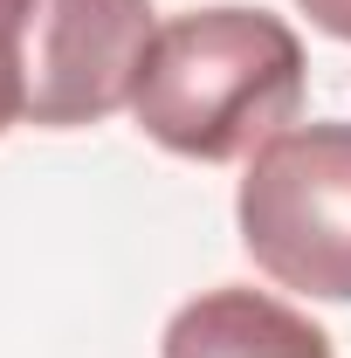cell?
Wrapping results in <instances>:
<instances>
[{"instance_id":"6da1fadb","label":"cell","mask_w":351,"mask_h":358,"mask_svg":"<svg viewBox=\"0 0 351 358\" xmlns=\"http://www.w3.org/2000/svg\"><path fill=\"white\" fill-rule=\"evenodd\" d=\"M303 42L268 7H193L159 21L131 90V117L179 159L227 166L289 131L303 103Z\"/></svg>"},{"instance_id":"7a4b0ae2","label":"cell","mask_w":351,"mask_h":358,"mask_svg":"<svg viewBox=\"0 0 351 358\" xmlns=\"http://www.w3.org/2000/svg\"><path fill=\"white\" fill-rule=\"evenodd\" d=\"M234 221L262 275L317 303H351V124L275 131L241 173Z\"/></svg>"},{"instance_id":"3957f363","label":"cell","mask_w":351,"mask_h":358,"mask_svg":"<svg viewBox=\"0 0 351 358\" xmlns=\"http://www.w3.org/2000/svg\"><path fill=\"white\" fill-rule=\"evenodd\" d=\"M159 35L152 0H35L28 14V124L76 131L131 103L145 48Z\"/></svg>"},{"instance_id":"277c9868","label":"cell","mask_w":351,"mask_h":358,"mask_svg":"<svg viewBox=\"0 0 351 358\" xmlns=\"http://www.w3.org/2000/svg\"><path fill=\"white\" fill-rule=\"evenodd\" d=\"M159 358H338V352H331L324 324H310L296 303L248 289V282H220L173 310Z\"/></svg>"},{"instance_id":"5b68a950","label":"cell","mask_w":351,"mask_h":358,"mask_svg":"<svg viewBox=\"0 0 351 358\" xmlns=\"http://www.w3.org/2000/svg\"><path fill=\"white\" fill-rule=\"evenodd\" d=\"M28 14L35 0H0V131L28 117Z\"/></svg>"},{"instance_id":"8992f818","label":"cell","mask_w":351,"mask_h":358,"mask_svg":"<svg viewBox=\"0 0 351 358\" xmlns=\"http://www.w3.org/2000/svg\"><path fill=\"white\" fill-rule=\"evenodd\" d=\"M310 21L324 28V35H338V42H351V0H296Z\"/></svg>"}]
</instances>
